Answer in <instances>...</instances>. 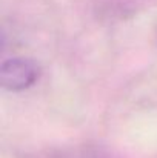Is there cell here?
<instances>
[{
	"mask_svg": "<svg viewBox=\"0 0 157 158\" xmlns=\"http://www.w3.org/2000/svg\"><path fill=\"white\" fill-rule=\"evenodd\" d=\"M83 158H117V157H114L112 154L106 152V151H103V149L94 148V149H88V151H85Z\"/></svg>",
	"mask_w": 157,
	"mask_h": 158,
	"instance_id": "2",
	"label": "cell"
},
{
	"mask_svg": "<svg viewBox=\"0 0 157 158\" xmlns=\"http://www.w3.org/2000/svg\"><path fill=\"white\" fill-rule=\"evenodd\" d=\"M39 78V66L31 58L14 57L2 63L0 81L6 91L20 92L31 88Z\"/></svg>",
	"mask_w": 157,
	"mask_h": 158,
	"instance_id": "1",
	"label": "cell"
}]
</instances>
